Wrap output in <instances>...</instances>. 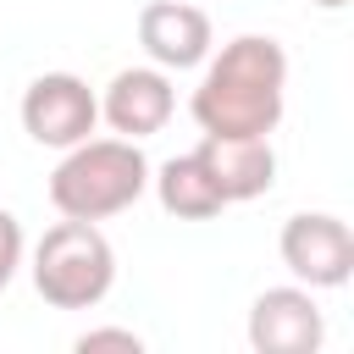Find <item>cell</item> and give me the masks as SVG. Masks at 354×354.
Returning a JSON list of instances; mask_svg holds the SVG:
<instances>
[{
    "instance_id": "obj_6",
    "label": "cell",
    "mask_w": 354,
    "mask_h": 354,
    "mask_svg": "<svg viewBox=\"0 0 354 354\" xmlns=\"http://www.w3.org/2000/svg\"><path fill=\"white\" fill-rule=\"evenodd\" d=\"M326 337L321 304L310 299V288H266L249 304V348L254 354H315Z\"/></svg>"
},
{
    "instance_id": "obj_12",
    "label": "cell",
    "mask_w": 354,
    "mask_h": 354,
    "mask_svg": "<svg viewBox=\"0 0 354 354\" xmlns=\"http://www.w3.org/2000/svg\"><path fill=\"white\" fill-rule=\"evenodd\" d=\"M100 348L138 354V348H144V337H138V332H127V326H88V332L77 337V354H100Z\"/></svg>"
},
{
    "instance_id": "obj_10",
    "label": "cell",
    "mask_w": 354,
    "mask_h": 354,
    "mask_svg": "<svg viewBox=\"0 0 354 354\" xmlns=\"http://www.w3.org/2000/svg\"><path fill=\"white\" fill-rule=\"evenodd\" d=\"M149 183H155L160 210H166V216H177V221H210V216H221V210H227L221 188L210 183V171L199 166V155H194V149H188V155H171L160 171H149Z\"/></svg>"
},
{
    "instance_id": "obj_1",
    "label": "cell",
    "mask_w": 354,
    "mask_h": 354,
    "mask_svg": "<svg viewBox=\"0 0 354 354\" xmlns=\"http://www.w3.org/2000/svg\"><path fill=\"white\" fill-rule=\"evenodd\" d=\"M288 105V50L266 33H243L221 44V55H205V77L188 100L199 133H238V138H271Z\"/></svg>"
},
{
    "instance_id": "obj_5",
    "label": "cell",
    "mask_w": 354,
    "mask_h": 354,
    "mask_svg": "<svg viewBox=\"0 0 354 354\" xmlns=\"http://www.w3.org/2000/svg\"><path fill=\"white\" fill-rule=\"evenodd\" d=\"M282 266L315 293V288H343L354 277V232L332 210H299L282 221Z\"/></svg>"
},
{
    "instance_id": "obj_9",
    "label": "cell",
    "mask_w": 354,
    "mask_h": 354,
    "mask_svg": "<svg viewBox=\"0 0 354 354\" xmlns=\"http://www.w3.org/2000/svg\"><path fill=\"white\" fill-rule=\"evenodd\" d=\"M194 155H199V166L210 171V183L221 188V199H227V205L260 199V194H271V183H277V149H271V138L205 133Z\"/></svg>"
},
{
    "instance_id": "obj_2",
    "label": "cell",
    "mask_w": 354,
    "mask_h": 354,
    "mask_svg": "<svg viewBox=\"0 0 354 354\" xmlns=\"http://www.w3.org/2000/svg\"><path fill=\"white\" fill-rule=\"evenodd\" d=\"M149 188V160L133 138H83L61 149V166L50 171V205L72 221H105L138 205Z\"/></svg>"
},
{
    "instance_id": "obj_4",
    "label": "cell",
    "mask_w": 354,
    "mask_h": 354,
    "mask_svg": "<svg viewBox=\"0 0 354 354\" xmlns=\"http://www.w3.org/2000/svg\"><path fill=\"white\" fill-rule=\"evenodd\" d=\"M100 94L77 72H44L22 88V133L44 149H72L94 133Z\"/></svg>"
},
{
    "instance_id": "obj_8",
    "label": "cell",
    "mask_w": 354,
    "mask_h": 354,
    "mask_svg": "<svg viewBox=\"0 0 354 354\" xmlns=\"http://www.w3.org/2000/svg\"><path fill=\"white\" fill-rule=\"evenodd\" d=\"M138 44L149 55V66L160 72H188L205 66L210 55V17L188 0H149L138 11Z\"/></svg>"
},
{
    "instance_id": "obj_13",
    "label": "cell",
    "mask_w": 354,
    "mask_h": 354,
    "mask_svg": "<svg viewBox=\"0 0 354 354\" xmlns=\"http://www.w3.org/2000/svg\"><path fill=\"white\" fill-rule=\"evenodd\" d=\"M315 6H321V11H343L348 0H315Z\"/></svg>"
},
{
    "instance_id": "obj_11",
    "label": "cell",
    "mask_w": 354,
    "mask_h": 354,
    "mask_svg": "<svg viewBox=\"0 0 354 354\" xmlns=\"http://www.w3.org/2000/svg\"><path fill=\"white\" fill-rule=\"evenodd\" d=\"M22 254H28V238H22V221L0 205V293L11 288V277H17V266H22Z\"/></svg>"
},
{
    "instance_id": "obj_3",
    "label": "cell",
    "mask_w": 354,
    "mask_h": 354,
    "mask_svg": "<svg viewBox=\"0 0 354 354\" xmlns=\"http://www.w3.org/2000/svg\"><path fill=\"white\" fill-rule=\"evenodd\" d=\"M33 288L55 310H94L116 288V249L100 232V221L61 216L33 243Z\"/></svg>"
},
{
    "instance_id": "obj_7",
    "label": "cell",
    "mask_w": 354,
    "mask_h": 354,
    "mask_svg": "<svg viewBox=\"0 0 354 354\" xmlns=\"http://www.w3.org/2000/svg\"><path fill=\"white\" fill-rule=\"evenodd\" d=\"M171 111H177V88H171V77L160 66H127L100 94V116L111 122L116 138H133V144L160 133L171 122Z\"/></svg>"
}]
</instances>
